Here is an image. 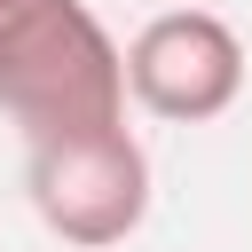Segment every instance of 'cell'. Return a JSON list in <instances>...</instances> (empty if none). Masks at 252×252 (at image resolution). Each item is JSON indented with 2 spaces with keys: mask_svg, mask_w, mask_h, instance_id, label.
I'll return each mask as SVG.
<instances>
[{
  "mask_svg": "<svg viewBox=\"0 0 252 252\" xmlns=\"http://www.w3.org/2000/svg\"><path fill=\"white\" fill-rule=\"evenodd\" d=\"M126 87L150 118L205 126L244 94V39L205 8H165L126 47Z\"/></svg>",
  "mask_w": 252,
  "mask_h": 252,
  "instance_id": "3957f363",
  "label": "cell"
},
{
  "mask_svg": "<svg viewBox=\"0 0 252 252\" xmlns=\"http://www.w3.org/2000/svg\"><path fill=\"white\" fill-rule=\"evenodd\" d=\"M24 189H32V213L79 244V252H110L142 228L150 213V150L126 134V126H94V134H55V142H32L24 158Z\"/></svg>",
  "mask_w": 252,
  "mask_h": 252,
  "instance_id": "7a4b0ae2",
  "label": "cell"
},
{
  "mask_svg": "<svg viewBox=\"0 0 252 252\" xmlns=\"http://www.w3.org/2000/svg\"><path fill=\"white\" fill-rule=\"evenodd\" d=\"M126 47L87 0H0V110L32 134L126 126Z\"/></svg>",
  "mask_w": 252,
  "mask_h": 252,
  "instance_id": "6da1fadb",
  "label": "cell"
}]
</instances>
